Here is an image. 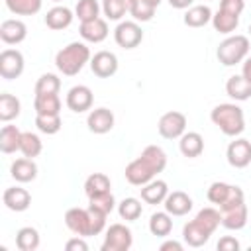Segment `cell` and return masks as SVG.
Masks as SVG:
<instances>
[{
  "instance_id": "obj_1",
  "label": "cell",
  "mask_w": 251,
  "mask_h": 251,
  "mask_svg": "<svg viewBox=\"0 0 251 251\" xmlns=\"http://www.w3.org/2000/svg\"><path fill=\"white\" fill-rule=\"evenodd\" d=\"M167 167V153L159 145H147L137 159L126 167V180L133 186H143Z\"/></svg>"
},
{
  "instance_id": "obj_2",
  "label": "cell",
  "mask_w": 251,
  "mask_h": 251,
  "mask_svg": "<svg viewBox=\"0 0 251 251\" xmlns=\"http://www.w3.org/2000/svg\"><path fill=\"white\" fill-rule=\"evenodd\" d=\"M106 216L104 212L88 206V208H69L65 212V224L67 227L80 235V237H90L98 235L106 227Z\"/></svg>"
},
{
  "instance_id": "obj_3",
  "label": "cell",
  "mask_w": 251,
  "mask_h": 251,
  "mask_svg": "<svg viewBox=\"0 0 251 251\" xmlns=\"http://www.w3.org/2000/svg\"><path fill=\"white\" fill-rule=\"evenodd\" d=\"M90 59H92L90 57V49L80 41H73L67 47H63L61 51H57L55 65L65 76H75V75H78L82 71V67Z\"/></svg>"
},
{
  "instance_id": "obj_4",
  "label": "cell",
  "mask_w": 251,
  "mask_h": 251,
  "mask_svg": "<svg viewBox=\"0 0 251 251\" xmlns=\"http://www.w3.org/2000/svg\"><path fill=\"white\" fill-rule=\"evenodd\" d=\"M210 120L227 137H237L245 129V116L237 104H218L210 112Z\"/></svg>"
},
{
  "instance_id": "obj_5",
  "label": "cell",
  "mask_w": 251,
  "mask_h": 251,
  "mask_svg": "<svg viewBox=\"0 0 251 251\" xmlns=\"http://www.w3.org/2000/svg\"><path fill=\"white\" fill-rule=\"evenodd\" d=\"M249 53V37L247 35H229L226 37L220 45H218V51H216V57L218 61L224 65V67H233L237 63H241Z\"/></svg>"
},
{
  "instance_id": "obj_6",
  "label": "cell",
  "mask_w": 251,
  "mask_h": 251,
  "mask_svg": "<svg viewBox=\"0 0 251 251\" xmlns=\"http://www.w3.org/2000/svg\"><path fill=\"white\" fill-rule=\"evenodd\" d=\"M208 200L212 204H216L222 210H227V208H233V206H239L245 202V194L239 186L235 184H227V182H212L210 188H208Z\"/></svg>"
},
{
  "instance_id": "obj_7",
  "label": "cell",
  "mask_w": 251,
  "mask_h": 251,
  "mask_svg": "<svg viewBox=\"0 0 251 251\" xmlns=\"http://www.w3.org/2000/svg\"><path fill=\"white\" fill-rule=\"evenodd\" d=\"M131 243H133L131 229L124 224H112L106 229L102 251H127L131 247Z\"/></svg>"
},
{
  "instance_id": "obj_8",
  "label": "cell",
  "mask_w": 251,
  "mask_h": 251,
  "mask_svg": "<svg viewBox=\"0 0 251 251\" xmlns=\"http://www.w3.org/2000/svg\"><path fill=\"white\" fill-rule=\"evenodd\" d=\"M157 129H159L161 137H165V139H178L186 131V116L182 112L171 110L161 116Z\"/></svg>"
},
{
  "instance_id": "obj_9",
  "label": "cell",
  "mask_w": 251,
  "mask_h": 251,
  "mask_svg": "<svg viewBox=\"0 0 251 251\" xmlns=\"http://www.w3.org/2000/svg\"><path fill=\"white\" fill-rule=\"evenodd\" d=\"M114 39L124 49H135L143 41V31L137 22H120L114 29Z\"/></svg>"
},
{
  "instance_id": "obj_10",
  "label": "cell",
  "mask_w": 251,
  "mask_h": 251,
  "mask_svg": "<svg viewBox=\"0 0 251 251\" xmlns=\"http://www.w3.org/2000/svg\"><path fill=\"white\" fill-rule=\"evenodd\" d=\"M24 55L18 49H4L0 53V76L14 80L24 73Z\"/></svg>"
},
{
  "instance_id": "obj_11",
  "label": "cell",
  "mask_w": 251,
  "mask_h": 251,
  "mask_svg": "<svg viewBox=\"0 0 251 251\" xmlns=\"http://www.w3.org/2000/svg\"><path fill=\"white\" fill-rule=\"evenodd\" d=\"M227 163L235 169H245L251 163V141L243 137H235L226 149Z\"/></svg>"
},
{
  "instance_id": "obj_12",
  "label": "cell",
  "mask_w": 251,
  "mask_h": 251,
  "mask_svg": "<svg viewBox=\"0 0 251 251\" xmlns=\"http://www.w3.org/2000/svg\"><path fill=\"white\" fill-rule=\"evenodd\" d=\"M65 102H67V108H69V110H73V112H76V114H82V112H86V110L92 108L94 94H92V90H90L88 86L76 84V86H73V88L67 92Z\"/></svg>"
},
{
  "instance_id": "obj_13",
  "label": "cell",
  "mask_w": 251,
  "mask_h": 251,
  "mask_svg": "<svg viewBox=\"0 0 251 251\" xmlns=\"http://www.w3.org/2000/svg\"><path fill=\"white\" fill-rule=\"evenodd\" d=\"M90 69L100 78H110L118 71V57L112 51H98L90 59Z\"/></svg>"
},
{
  "instance_id": "obj_14",
  "label": "cell",
  "mask_w": 251,
  "mask_h": 251,
  "mask_svg": "<svg viewBox=\"0 0 251 251\" xmlns=\"http://www.w3.org/2000/svg\"><path fill=\"white\" fill-rule=\"evenodd\" d=\"M210 235H212V231L204 224H200L196 218L192 222L184 224V227H182V239L188 247H202L204 243H208Z\"/></svg>"
},
{
  "instance_id": "obj_15",
  "label": "cell",
  "mask_w": 251,
  "mask_h": 251,
  "mask_svg": "<svg viewBox=\"0 0 251 251\" xmlns=\"http://www.w3.org/2000/svg\"><path fill=\"white\" fill-rule=\"evenodd\" d=\"M86 126L92 133H108L114 127V114L108 108H94L86 118Z\"/></svg>"
},
{
  "instance_id": "obj_16",
  "label": "cell",
  "mask_w": 251,
  "mask_h": 251,
  "mask_svg": "<svg viewBox=\"0 0 251 251\" xmlns=\"http://www.w3.org/2000/svg\"><path fill=\"white\" fill-rule=\"evenodd\" d=\"M2 200H4V206L8 210H12V212H24L31 204V194L25 188H22V186H12V188H6L4 190Z\"/></svg>"
},
{
  "instance_id": "obj_17",
  "label": "cell",
  "mask_w": 251,
  "mask_h": 251,
  "mask_svg": "<svg viewBox=\"0 0 251 251\" xmlns=\"http://www.w3.org/2000/svg\"><path fill=\"white\" fill-rule=\"evenodd\" d=\"M163 206L171 216H186L192 210V198L182 190H173L167 194Z\"/></svg>"
},
{
  "instance_id": "obj_18",
  "label": "cell",
  "mask_w": 251,
  "mask_h": 251,
  "mask_svg": "<svg viewBox=\"0 0 251 251\" xmlns=\"http://www.w3.org/2000/svg\"><path fill=\"white\" fill-rule=\"evenodd\" d=\"M27 27L22 20H4L0 24V39L8 45H18L25 39Z\"/></svg>"
},
{
  "instance_id": "obj_19",
  "label": "cell",
  "mask_w": 251,
  "mask_h": 251,
  "mask_svg": "<svg viewBox=\"0 0 251 251\" xmlns=\"http://www.w3.org/2000/svg\"><path fill=\"white\" fill-rule=\"evenodd\" d=\"M80 37L88 43H100L108 37V24L102 18L90 20V22H82L80 24Z\"/></svg>"
},
{
  "instance_id": "obj_20",
  "label": "cell",
  "mask_w": 251,
  "mask_h": 251,
  "mask_svg": "<svg viewBox=\"0 0 251 251\" xmlns=\"http://www.w3.org/2000/svg\"><path fill=\"white\" fill-rule=\"evenodd\" d=\"M178 149L184 157L188 159H194V157H200L202 151H204V137L198 133V131H184L180 137H178Z\"/></svg>"
},
{
  "instance_id": "obj_21",
  "label": "cell",
  "mask_w": 251,
  "mask_h": 251,
  "mask_svg": "<svg viewBox=\"0 0 251 251\" xmlns=\"http://www.w3.org/2000/svg\"><path fill=\"white\" fill-rule=\"evenodd\" d=\"M169 194V186L165 180H159V178H153L149 180L147 184L141 186V200L145 204H163L165 198Z\"/></svg>"
},
{
  "instance_id": "obj_22",
  "label": "cell",
  "mask_w": 251,
  "mask_h": 251,
  "mask_svg": "<svg viewBox=\"0 0 251 251\" xmlns=\"http://www.w3.org/2000/svg\"><path fill=\"white\" fill-rule=\"evenodd\" d=\"M247 220H249V212H247L245 202L239 206L222 210V226L226 229H241V227H245Z\"/></svg>"
},
{
  "instance_id": "obj_23",
  "label": "cell",
  "mask_w": 251,
  "mask_h": 251,
  "mask_svg": "<svg viewBox=\"0 0 251 251\" xmlns=\"http://www.w3.org/2000/svg\"><path fill=\"white\" fill-rule=\"evenodd\" d=\"M10 175L14 180L18 182H31L35 176H37V165L33 163V159L29 157H22V159H16L10 167Z\"/></svg>"
},
{
  "instance_id": "obj_24",
  "label": "cell",
  "mask_w": 251,
  "mask_h": 251,
  "mask_svg": "<svg viewBox=\"0 0 251 251\" xmlns=\"http://www.w3.org/2000/svg\"><path fill=\"white\" fill-rule=\"evenodd\" d=\"M73 18L75 16L67 6H55L45 14V25L53 31H59V29L69 27L73 24Z\"/></svg>"
},
{
  "instance_id": "obj_25",
  "label": "cell",
  "mask_w": 251,
  "mask_h": 251,
  "mask_svg": "<svg viewBox=\"0 0 251 251\" xmlns=\"http://www.w3.org/2000/svg\"><path fill=\"white\" fill-rule=\"evenodd\" d=\"M226 92H227L229 98H233L237 102H243V100L251 98V82L243 75H233L226 82Z\"/></svg>"
},
{
  "instance_id": "obj_26",
  "label": "cell",
  "mask_w": 251,
  "mask_h": 251,
  "mask_svg": "<svg viewBox=\"0 0 251 251\" xmlns=\"http://www.w3.org/2000/svg\"><path fill=\"white\" fill-rule=\"evenodd\" d=\"M182 22L188 25V27H204L208 22H212V10L204 4H198V6H190L182 18Z\"/></svg>"
},
{
  "instance_id": "obj_27",
  "label": "cell",
  "mask_w": 251,
  "mask_h": 251,
  "mask_svg": "<svg viewBox=\"0 0 251 251\" xmlns=\"http://www.w3.org/2000/svg\"><path fill=\"white\" fill-rule=\"evenodd\" d=\"M22 133L16 126H4L0 131V151L2 153H14L20 151V143H22Z\"/></svg>"
},
{
  "instance_id": "obj_28",
  "label": "cell",
  "mask_w": 251,
  "mask_h": 251,
  "mask_svg": "<svg viewBox=\"0 0 251 251\" xmlns=\"http://www.w3.org/2000/svg\"><path fill=\"white\" fill-rule=\"evenodd\" d=\"M112 184H110V176L104 173H92L86 180H84V192L88 198H94L98 194L110 192Z\"/></svg>"
},
{
  "instance_id": "obj_29",
  "label": "cell",
  "mask_w": 251,
  "mask_h": 251,
  "mask_svg": "<svg viewBox=\"0 0 251 251\" xmlns=\"http://www.w3.org/2000/svg\"><path fill=\"white\" fill-rule=\"evenodd\" d=\"M16 247L20 251H35L39 247V231L31 226L18 229L16 233Z\"/></svg>"
},
{
  "instance_id": "obj_30",
  "label": "cell",
  "mask_w": 251,
  "mask_h": 251,
  "mask_svg": "<svg viewBox=\"0 0 251 251\" xmlns=\"http://www.w3.org/2000/svg\"><path fill=\"white\" fill-rule=\"evenodd\" d=\"M33 110L35 114H59L61 112L59 94H35Z\"/></svg>"
},
{
  "instance_id": "obj_31",
  "label": "cell",
  "mask_w": 251,
  "mask_h": 251,
  "mask_svg": "<svg viewBox=\"0 0 251 251\" xmlns=\"http://www.w3.org/2000/svg\"><path fill=\"white\" fill-rule=\"evenodd\" d=\"M149 231L155 237H167L173 231V220L169 212H155L149 220Z\"/></svg>"
},
{
  "instance_id": "obj_32",
  "label": "cell",
  "mask_w": 251,
  "mask_h": 251,
  "mask_svg": "<svg viewBox=\"0 0 251 251\" xmlns=\"http://www.w3.org/2000/svg\"><path fill=\"white\" fill-rule=\"evenodd\" d=\"M127 12L135 22H149L155 16V6L149 0H127Z\"/></svg>"
},
{
  "instance_id": "obj_33",
  "label": "cell",
  "mask_w": 251,
  "mask_h": 251,
  "mask_svg": "<svg viewBox=\"0 0 251 251\" xmlns=\"http://www.w3.org/2000/svg\"><path fill=\"white\" fill-rule=\"evenodd\" d=\"M212 25L218 33H231L235 31V27L239 25V16H233L229 12H224V10H218L214 16H212Z\"/></svg>"
},
{
  "instance_id": "obj_34",
  "label": "cell",
  "mask_w": 251,
  "mask_h": 251,
  "mask_svg": "<svg viewBox=\"0 0 251 251\" xmlns=\"http://www.w3.org/2000/svg\"><path fill=\"white\" fill-rule=\"evenodd\" d=\"M20 110H22V104L14 94H8V92L0 94V120L2 122H10L18 118Z\"/></svg>"
},
{
  "instance_id": "obj_35",
  "label": "cell",
  "mask_w": 251,
  "mask_h": 251,
  "mask_svg": "<svg viewBox=\"0 0 251 251\" xmlns=\"http://www.w3.org/2000/svg\"><path fill=\"white\" fill-rule=\"evenodd\" d=\"M6 8L16 16H33L41 10L43 0H4Z\"/></svg>"
},
{
  "instance_id": "obj_36",
  "label": "cell",
  "mask_w": 251,
  "mask_h": 251,
  "mask_svg": "<svg viewBox=\"0 0 251 251\" xmlns=\"http://www.w3.org/2000/svg\"><path fill=\"white\" fill-rule=\"evenodd\" d=\"M20 151L24 157H37L41 151H43V143L39 139L37 133H31V131H24L22 133V143H20Z\"/></svg>"
},
{
  "instance_id": "obj_37",
  "label": "cell",
  "mask_w": 251,
  "mask_h": 251,
  "mask_svg": "<svg viewBox=\"0 0 251 251\" xmlns=\"http://www.w3.org/2000/svg\"><path fill=\"white\" fill-rule=\"evenodd\" d=\"M61 126H63V122H61L59 114H35V127L41 133L53 135L61 129Z\"/></svg>"
},
{
  "instance_id": "obj_38",
  "label": "cell",
  "mask_w": 251,
  "mask_h": 251,
  "mask_svg": "<svg viewBox=\"0 0 251 251\" xmlns=\"http://www.w3.org/2000/svg\"><path fill=\"white\" fill-rule=\"evenodd\" d=\"M143 212V206L137 198H124L120 204H118V214L122 220L126 222H135Z\"/></svg>"
},
{
  "instance_id": "obj_39",
  "label": "cell",
  "mask_w": 251,
  "mask_h": 251,
  "mask_svg": "<svg viewBox=\"0 0 251 251\" xmlns=\"http://www.w3.org/2000/svg\"><path fill=\"white\" fill-rule=\"evenodd\" d=\"M100 8L102 6L96 0H78L76 2V8H75V14H76V18L82 24V22H90V20L100 18L98 16L100 14Z\"/></svg>"
},
{
  "instance_id": "obj_40",
  "label": "cell",
  "mask_w": 251,
  "mask_h": 251,
  "mask_svg": "<svg viewBox=\"0 0 251 251\" xmlns=\"http://www.w3.org/2000/svg\"><path fill=\"white\" fill-rule=\"evenodd\" d=\"M61 78L53 73H45L35 82V94H59Z\"/></svg>"
},
{
  "instance_id": "obj_41",
  "label": "cell",
  "mask_w": 251,
  "mask_h": 251,
  "mask_svg": "<svg viewBox=\"0 0 251 251\" xmlns=\"http://www.w3.org/2000/svg\"><path fill=\"white\" fill-rule=\"evenodd\" d=\"M102 12L108 20H122L127 12V0H102Z\"/></svg>"
},
{
  "instance_id": "obj_42",
  "label": "cell",
  "mask_w": 251,
  "mask_h": 251,
  "mask_svg": "<svg viewBox=\"0 0 251 251\" xmlns=\"http://www.w3.org/2000/svg\"><path fill=\"white\" fill-rule=\"evenodd\" d=\"M88 200H90L88 206H92V208H96V210H100L104 214H110L116 208V200H114V194L112 192H104V194H98V196L88 198Z\"/></svg>"
},
{
  "instance_id": "obj_43",
  "label": "cell",
  "mask_w": 251,
  "mask_h": 251,
  "mask_svg": "<svg viewBox=\"0 0 251 251\" xmlns=\"http://www.w3.org/2000/svg\"><path fill=\"white\" fill-rule=\"evenodd\" d=\"M245 8V0H220V10L229 12L233 16H241Z\"/></svg>"
},
{
  "instance_id": "obj_44",
  "label": "cell",
  "mask_w": 251,
  "mask_h": 251,
  "mask_svg": "<svg viewBox=\"0 0 251 251\" xmlns=\"http://www.w3.org/2000/svg\"><path fill=\"white\" fill-rule=\"evenodd\" d=\"M218 249L220 251H237L239 249V241L231 235H224L220 241H218Z\"/></svg>"
},
{
  "instance_id": "obj_45",
  "label": "cell",
  "mask_w": 251,
  "mask_h": 251,
  "mask_svg": "<svg viewBox=\"0 0 251 251\" xmlns=\"http://www.w3.org/2000/svg\"><path fill=\"white\" fill-rule=\"evenodd\" d=\"M65 249H67V251H86L88 245H86V241H84L80 235H76V237H73V239H69V241L65 243Z\"/></svg>"
},
{
  "instance_id": "obj_46",
  "label": "cell",
  "mask_w": 251,
  "mask_h": 251,
  "mask_svg": "<svg viewBox=\"0 0 251 251\" xmlns=\"http://www.w3.org/2000/svg\"><path fill=\"white\" fill-rule=\"evenodd\" d=\"M159 249H161V251H171V249H175V251H182V243H178V241H175V239H169V241L161 243Z\"/></svg>"
},
{
  "instance_id": "obj_47",
  "label": "cell",
  "mask_w": 251,
  "mask_h": 251,
  "mask_svg": "<svg viewBox=\"0 0 251 251\" xmlns=\"http://www.w3.org/2000/svg\"><path fill=\"white\" fill-rule=\"evenodd\" d=\"M194 0H169V4L173 6V8H176V10H184V8H190V4H192Z\"/></svg>"
},
{
  "instance_id": "obj_48",
  "label": "cell",
  "mask_w": 251,
  "mask_h": 251,
  "mask_svg": "<svg viewBox=\"0 0 251 251\" xmlns=\"http://www.w3.org/2000/svg\"><path fill=\"white\" fill-rule=\"evenodd\" d=\"M241 75L251 82V57H245L243 59V69H241Z\"/></svg>"
},
{
  "instance_id": "obj_49",
  "label": "cell",
  "mask_w": 251,
  "mask_h": 251,
  "mask_svg": "<svg viewBox=\"0 0 251 251\" xmlns=\"http://www.w3.org/2000/svg\"><path fill=\"white\" fill-rule=\"evenodd\" d=\"M149 2H151V4H153V6H155V8H157V6H159V4H161V0H149Z\"/></svg>"
},
{
  "instance_id": "obj_50",
  "label": "cell",
  "mask_w": 251,
  "mask_h": 251,
  "mask_svg": "<svg viewBox=\"0 0 251 251\" xmlns=\"http://www.w3.org/2000/svg\"><path fill=\"white\" fill-rule=\"evenodd\" d=\"M249 35H251V24H249Z\"/></svg>"
},
{
  "instance_id": "obj_51",
  "label": "cell",
  "mask_w": 251,
  "mask_h": 251,
  "mask_svg": "<svg viewBox=\"0 0 251 251\" xmlns=\"http://www.w3.org/2000/svg\"><path fill=\"white\" fill-rule=\"evenodd\" d=\"M53 2H61V0H53Z\"/></svg>"
}]
</instances>
